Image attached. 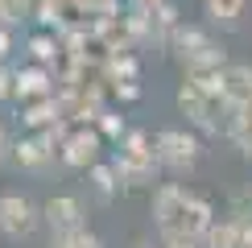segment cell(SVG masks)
Listing matches in <instances>:
<instances>
[{
  "mask_svg": "<svg viewBox=\"0 0 252 248\" xmlns=\"http://www.w3.org/2000/svg\"><path fill=\"white\" fill-rule=\"evenodd\" d=\"M153 215L165 244H198L211 227V203L178 182H165L153 194Z\"/></svg>",
  "mask_w": 252,
  "mask_h": 248,
  "instance_id": "6da1fadb",
  "label": "cell"
},
{
  "mask_svg": "<svg viewBox=\"0 0 252 248\" xmlns=\"http://www.w3.org/2000/svg\"><path fill=\"white\" fill-rule=\"evenodd\" d=\"M178 108L186 112V120L198 124V128H211L219 132L232 116V99L223 95V83H219V70L215 75H190L178 91Z\"/></svg>",
  "mask_w": 252,
  "mask_h": 248,
  "instance_id": "7a4b0ae2",
  "label": "cell"
},
{
  "mask_svg": "<svg viewBox=\"0 0 252 248\" xmlns=\"http://www.w3.org/2000/svg\"><path fill=\"white\" fill-rule=\"evenodd\" d=\"M112 170H116V178L124 186H153L157 174H161V165H157L149 132H128L124 145H120V153H116V161H112Z\"/></svg>",
  "mask_w": 252,
  "mask_h": 248,
  "instance_id": "3957f363",
  "label": "cell"
},
{
  "mask_svg": "<svg viewBox=\"0 0 252 248\" xmlns=\"http://www.w3.org/2000/svg\"><path fill=\"white\" fill-rule=\"evenodd\" d=\"M174 46H178V58H182L186 75H215V70L227 66V58H223V50H219V41L207 37L203 29H178Z\"/></svg>",
  "mask_w": 252,
  "mask_h": 248,
  "instance_id": "277c9868",
  "label": "cell"
},
{
  "mask_svg": "<svg viewBox=\"0 0 252 248\" xmlns=\"http://www.w3.org/2000/svg\"><path fill=\"white\" fill-rule=\"evenodd\" d=\"M153 153H157V165H161V170L190 174L198 165V157H203V145H198V137H190V132H182V128H165V132H157Z\"/></svg>",
  "mask_w": 252,
  "mask_h": 248,
  "instance_id": "5b68a950",
  "label": "cell"
},
{
  "mask_svg": "<svg viewBox=\"0 0 252 248\" xmlns=\"http://www.w3.org/2000/svg\"><path fill=\"white\" fill-rule=\"evenodd\" d=\"M37 223H41V211L25 199V194H0V232H4L8 240L33 236Z\"/></svg>",
  "mask_w": 252,
  "mask_h": 248,
  "instance_id": "8992f818",
  "label": "cell"
},
{
  "mask_svg": "<svg viewBox=\"0 0 252 248\" xmlns=\"http://www.w3.org/2000/svg\"><path fill=\"white\" fill-rule=\"evenodd\" d=\"M41 219L50 223V232L54 236H70V232H83V203L75 194H54L46 207H41Z\"/></svg>",
  "mask_w": 252,
  "mask_h": 248,
  "instance_id": "52a82bcc",
  "label": "cell"
},
{
  "mask_svg": "<svg viewBox=\"0 0 252 248\" xmlns=\"http://www.w3.org/2000/svg\"><path fill=\"white\" fill-rule=\"evenodd\" d=\"M99 149H103V137L83 128V132H75V137L62 141L58 157H62V165H70V170H91V165L99 161Z\"/></svg>",
  "mask_w": 252,
  "mask_h": 248,
  "instance_id": "ba28073f",
  "label": "cell"
},
{
  "mask_svg": "<svg viewBox=\"0 0 252 248\" xmlns=\"http://www.w3.org/2000/svg\"><path fill=\"white\" fill-rule=\"evenodd\" d=\"M50 161H54V137H50V132H37V137H29V141L17 145V165L21 170L41 174Z\"/></svg>",
  "mask_w": 252,
  "mask_h": 248,
  "instance_id": "9c48e42d",
  "label": "cell"
},
{
  "mask_svg": "<svg viewBox=\"0 0 252 248\" xmlns=\"http://www.w3.org/2000/svg\"><path fill=\"white\" fill-rule=\"evenodd\" d=\"M203 244H207V248H248V223H240V219L215 223V219H211Z\"/></svg>",
  "mask_w": 252,
  "mask_h": 248,
  "instance_id": "30bf717a",
  "label": "cell"
},
{
  "mask_svg": "<svg viewBox=\"0 0 252 248\" xmlns=\"http://www.w3.org/2000/svg\"><path fill=\"white\" fill-rule=\"evenodd\" d=\"M244 4L248 0H203V13L215 21V25H236L244 17Z\"/></svg>",
  "mask_w": 252,
  "mask_h": 248,
  "instance_id": "8fae6325",
  "label": "cell"
},
{
  "mask_svg": "<svg viewBox=\"0 0 252 248\" xmlns=\"http://www.w3.org/2000/svg\"><path fill=\"white\" fill-rule=\"evenodd\" d=\"M29 4H33V0H0V29L13 33L21 21L29 17Z\"/></svg>",
  "mask_w": 252,
  "mask_h": 248,
  "instance_id": "7c38bea8",
  "label": "cell"
},
{
  "mask_svg": "<svg viewBox=\"0 0 252 248\" xmlns=\"http://www.w3.org/2000/svg\"><path fill=\"white\" fill-rule=\"evenodd\" d=\"M91 178H95V194H99V199H112V194H116V170H112V165H91Z\"/></svg>",
  "mask_w": 252,
  "mask_h": 248,
  "instance_id": "4fadbf2b",
  "label": "cell"
},
{
  "mask_svg": "<svg viewBox=\"0 0 252 248\" xmlns=\"http://www.w3.org/2000/svg\"><path fill=\"white\" fill-rule=\"evenodd\" d=\"M50 248H103V244H99V236H91L87 227H83V232H70V236H54Z\"/></svg>",
  "mask_w": 252,
  "mask_h": 248,
  "instance_id": "5bb4252c",
  "label": "cell"
},
{
  "mask_svg": "<svg viewBox=\"0 0 252 248\" xmlns=\"http://www.w3.org/2000/svg\"><path fill=\"white\" fill-rule=\"evenodd\" d=\"M8 153H13V145H8V132L0 128V165H4V157H8Z\"/></svg>",
  "mask_w": 252,
  "mask_h": 248,
  "instance_id": "9a60e30c",
  "label": "cell"
},
{
  "mask_svg": "<svg viewBox=\"0 0 252 248\" xmlns=\"http://www.w3.org/2000/svg\"><path fill=\"white\" fill-rule=\"evenodd\" d=\"M248 248H252V223H248Z\"/></svg>",
  "mask_w": 252,
  "mask_h": 248,
  "instance_id": "2e32d148",
  "label": "cell"
},
{
  "mask_svg": "<svg viewBox=\"0 0 252 248\" xmlns=\"http://www.w3.org/2000/svg\"><path fill=\"white\" fill-rule=\"evenodd\" d=\"M132 248H153V244H132Z\"/></svg>",
  "mask_w": 252,
  "mask_h": 248,
  "instance_id": "e0dca14e",
  "label": "cell"
},
{
  "mask_svg": "<svg viewBox=\"0 0 252 248\" xmlns=\"http://www.w3.org/2000/svg\"><path fill=\"white\" fill-rule=\"evenodd\" d=\"M0 70H4V66H0Z\"/></svg>",
  "mask_w": 252,
  "mask_h": 248,
  "instance_id": "ac0fdd59",
  "label": "cell"
}]
</instances>
